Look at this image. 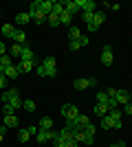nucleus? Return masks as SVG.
I'll list each match as a JSON object with an SVG mask.
<instances>
[{
  "instance_id": "f257e3e1",
  "label": "nucleus",
  "mask_w": 132,
  "mask_h": 147,
  "mask_svg": "<svg viewBox=\"0 0 132 147\" xmlns=\"http://www.w3.org/2000/svg\"><path fill=\"white\" fill-rule=\"evenodd\" d=\"M40 2H42V0L31 2V5H29V11H26V13H29V18L35 20V22H44V20H46V13L40 9Z\"/></svg>"
},
{
  "instance_id": "f03ea898",
  "label": "nucleus",
  "mask_w": 132,
  "mask_h": 147,
  "mask_svg": "<svg viewBox=\"0 0 132 147\" xmlns=\"http://www.w3.org/2000/svg\"><path fill=\"white\" fill-rule=\"evenodd\" d=\"M62 117L66 119V121H75V119L79 117V110H77L73 103H64L62 105Z\"/></svg>"
},
{
  "instance_id": "7ed1b4c3",
  "label": "nucleus",
  "mask_w": 132,
  "mask_h": 147,
  "mask_svg": "<svg viewBox=\"0 0 132 147\" xmlns=\"http://www.w3.org/2000/svg\"><path fill=\"white\" fill-rule=\"evenodd\" d=\"M90 86H97V79L95 77H77L75 79V90H86Z\"/></svg>"
},
{
  "instance_id": "20e7f679",
  "label": "nucleus",
  "mask_w": 132,
  "mask_h": 147,
  "mask_svg": "<svg viewBox=\"0 0 132 147\" xmlns=\"http://www.w3.org/2000/svg\"><path fill=\"white\" fill-rule=\"evenodd\" d=\"M38 64H40V59H38V57H33V59H29V61H20V64H16V68H18V73L22 75V73H31Z\"/></svg>"
},
{
  "instance_id": "39448f33",
  "label": "nucleus",
  "mask_w": 132,
  "mask_h": 147,
  "mask_svg": "<svg viewBox=\"0 0 132 147\" xmlns=\"http://www.w3.org/2000/svg\"><path fill=\"white\" fill-rule=\"evenodd\" d=\"M42 66L46 68V77H57V61L55 57H46L42 61Z\"/></svg>"
},
{
  "instance_id": "423d86ee",
  "label": "nucleus",
  "mask_w": 132,
  "mask_h": 147,
  "mask_svg": "<svg viewBox=\"0 0 132 147\" xmlns=\"http://www.w3.org/2000/svg\"><path fill=\"white\" fill-rule=\"evenodd\" d=\"M121 125H123L121 121H112L108 114H106V117H101V127H104V129H112V127L114 129H121Z\"/></svg>"
},
{
  "instance_id": "0eeeda50",
  "label": "nucleus",
  "mask_w": 132,
  "mask_h": 147,
  "mask_svg": "<svg viewBox=\"0 0 132 147\" xmlns=\"http://www.w3.org/2000/svg\"><path fill=\"white\" fill-rule=\"evenodd\" d=\"M101 64H104V66H110V64H112V51H110V46H104V49H101Z\"/></svg>"
},
{
  "instance_id": "6e6552de",
  "label": "nucleus",
  "mask_w": 132,
  "mask_h": 147,
  "mask_svg": "<svg viewBox=\"0 0 132 147\" xmlns=\"http://www.w3.org/2000/svg\"><path fill=\"white\" fill-rule=\"evenodd\" d=\"M114 101L121 103V105L130 103V92H128V90H117V92H114Z\"/></svg>"
},
{
  "instance_id": "1a4fd4ad",
  "label": "nucleus",
  "mask_w": 132,
  "mask_h": 147,
  "mask_svg": "<svg viewBox=\"0 0 132 147\" xmlns=\"http://www.w3.org/2000/svg\"><path fill=\"white\" fill-rule=\"evenodd\" d=\"M62 7H64V11H66V13H70L73 18H75V13L79 11V7H77V2H75V0H66V2H62Z\"/></svg>"
},
{
  "instance_id": "9d476101",
  "label": "nucleus",
  "mask_w": 132,
  "mask_h": 147,
  "mask_svg": "<svg viewBox=\"0 0 132 147\" xmlns=\"http://www.w3.org/2000/svg\"><path fill=\"white\" fill-rule=\"evenodd\" d=\"M9 105L13 108V112H18L20 108H22V99H20V92H18V90H13V94H11V101H9Z\"/></svg>"
},
{
  "instance_id": "9b49d317",
  "label": "nucleus",
  "mask_w": 132,
  "mask_h": 147,
  "mask_svg": "<svg viewBox=\"0 0 132 147\" xmlns=\"http://www.w3.org/2000/svg\"><path fill=\"white\" fill-rule=\"evenodd\" d=\"M13 44H20V46H24V42H26V33L22 29H16V33H13Z\"/></svg>"
},
{
  "instance_id": "f8f14e48",
  "label": "nucleus",
  "mask_w": 132,
  "mask_h": 147,
  "mask_svg": "<svg viewBox=\"0 0 132 147\" xmlns=\"http://www.w3.org/2000/svg\"><path fill=\"white\" fill-rule=\"evenodd\" d=\"M104 22H106V13H104V11H95L93 13V26H95V29H99Z\"/></svg>"
},
{
  "instance_id": "ddd939ff",
  "label": "nucleus",
  "mask_w": 132,
  "mask_h": 147,
  "mask_svg": "<svg viewBox=\"0 0 132 147\" xmlns=\"http://www.w3.org/2000/svg\"><path fill=\"white\" fill-rule=\"evenodd\" d=\"M33 57H35V55H33L31 46H26V44H24L22 51H20V61H29V59H33Z\"/></svg>"
},
{
  "instance_id": "4468645a",
  "label": "nucleus",
  "mask_w": 132,
  "mask_h": 147,
  "mask_svg": "<svg viewBox=\"0 0 132 147\" xmlns=\"http://www.w3.org/2000/svg\"><path fill=\"white\" fill-rule=\"evenodd\" d=\"M13 33H16V26L13 24H2V29H0V35L2 37H9V40H11Z\"/></svg>"
},
{
  "instance_id": "2eb2a0df",
  "label": "nucleus",
  "mask_w": 132,
  "mask_h": 147,
  "mask_svg": "<svg viewBox=\"0 0 132 147\" xmlns=\"http://www.w3.org/2000/svg\"><path fill=\"white\" fill-rule=\"evenodd\" d=\"M95 7L97 5H95L93 0H82V7H79V9H82L84 13H95Z\"/></svg>"
},
{
  "instance_id": "dca6fc26",
  "label": "nucleus",
  "mask_w": 132,
  "mask_h": 147,
  "mask_svg": "<svg viewBox=\"0 0 132 147\" xmlns=\"http://www.w3.org/2000/svg\"><path fill=\"white\" fill-rule=\"evenodd\" d=\"M5 127H18V117L16 114H5Z\"/></svg>"
},
{
  "instance_id": "f3484780",
  "label": "nucleus",
  "mask_w": 132,
  "mask_h": 147,
  "mask_svg": "<svg viewBox=\"0 0 132 147\" xmlns=\"http://www.w3.org/2000/svg\"><path fill=\"white\" fill-rule=\"evenodd\" d=\"M57 18H60V24H68V26H73V16H70V13L62 11Z\"/></svg>"
},
{
  "instance_id": "a211bd4d",
  "label": "nucleus",
  "mask_w": 132,
  "mask_h": 147,
  "mask_svg": "<svg viewBox=\"0 0 132 147\" xmlns=\"http://www.w3.org/2000/svg\"><path fill=\"white\" fill-rule=\"evenodd\" d=\"M68 37H70V42L79 40V37H82V31H79V26H68Z\"/></svg>"
},
{
  "instance_id": "6ab92c4d",
  "label": "nucleus",
  "mask_w": 132,
  "mask_h": 147,
  "mask_svg": "<svg viewBox=\"0 0 132 147\" xmlns=\"http://www.w3.org/2000/svg\"><path fill=\"white\" fill-rule=\"evenodd\" d=\"M108 112H110V110H108L106 103H95V114H97V117H106Z\"/></svg>"
},
{
  "instance_id": "aec40b11",
  "label": "nucleus",
  "mask_w": 132,
  "mask_h": 147,
  "mask_svg": "<svg viewBox=\"0 0 132 147\" xmlns=\"http://www.w3.org/2000/svg\"><path fill=\"white\" fill-rule=\"evenodd\" d=\"M18 68H16V66H7L5 68V79H16V77H18Z\"/></svg>"
},
{
  "instance_id": "412c9836",
  "label": "nucleus",
  "mask_w": 132,
  "mask_h": 147,
  "mask_svg": "<svg viewBox=\"0 0 132 147\" xmlns=\"http://www.w3.org/2000/svg\"><path fill=\"white\" fill-rule=\"evenodd\" d=\"M40 129H53V119L51 117H42L40 119Z\"/></svg>"
},
{
  "instance_id": "4be33fe9",
  "label": "nucleus",
  "mask_w": 132,
  "mask_h": 147,
  "mask_svg": "<svg viewBox=\"0 0 132 147\" xmlns=\"http://www.w3.org/2000/svg\"><path fill=\"white\" fill-rule=\"evenodd\" d=\"M40 9H42V11L49 16V13L53 11V0H42V2H40Z\"/></svg>"
},
{
  "instance_id": "5701e85b",
  "label": "nucleus",
  "mask_w": 132,
  "mask_h": 147,
  "mask_svg": "<svg viewBox=\"0 0 132 147\" xmlns=\"http://www.w3.org/2000/svg\"><path fill=\"white\" fill-rule=\"evenodd\" d=\"M35 138H38V143H46L49 141V129H38Z\"/></svg>"
},
{
  "instance_id": "b1692460",
  "label": "nucleus",
  "mask_w": 132,
  "mask_h": 147,
  "mask_svg": "<svg viewBox=\"0 0 132 147\" xmlns=\"http://www.w3.org/2000/svg\"><path fill=\"white\" fill-rule=\"evenodd\" d=\"M75 123H77V127L82 129V127H86V125H88L90 121H88V117H86V114H79V117L75 119Z\"/></svg>"
},
{
  "instance_id": "393cba45",
  "label": "nucleus",
  "mask_w": 132,
  "mask_h": 147,
  "mask_svg": "<svg viewBox=\"0 0 132 147\" xmlns=\"http://www.w3.org/2000/svg\"><path fill=\"white\" fill-rule=\"evenodd\" d=\"M13 90H16V88H9V90H5L2 94H0V101H2V103H9V101H11V94H13Z\"/></svg>"
},
{
  "instance_id": "a878e982",
  "label": "nucleus",
  "mask_w": 132,
  "mask_h": 147,
  "mask_svg": "<svg viewBox=\"0 0 132 147\" xmlns=\"http://www.w3.org/2000/svg\"><path fill=\"white\" fill-rule=\"evenodd\" d=\"M29 20H31V18H29V13H18V16H16V24H26V22H29Z\"/></svg>"
},
{
  "instance_id": "bb28decb",
  "label": "nucleus",
  "mask_w": 132,
  "mask_h": 147,
  "mask_svg": "<svg viewBox=\"0 0 132 147\" xmlns=\"http://www.w3.org/2000/svg\"><path fill=\"white\" fill-rule=\"evenodd\" d=\"M0 66H2V68H7V66H13V59H11V57H9V55L5 53V55H0Z\"/></svg>"
},
{
  "instance_id": "cd10ccee",
  "label": "nucleus",
  "mask_w": 132,
  "mask_h": 147,
  "mask_svg": "<svg viewBox=\"0 0 132 147\" xmlns=\"http://www.w3.org/2000/svg\"><path fill=\"white\" fill-rule=\"evenodd\" d=\"M20 51H22V46H20V44H13L11 49H9V57H20Z\"/></svg>"
},
{
  "instance_id": "c85d7f7f",
  "label": "nucleus",
  "mask_w": 132,
  "mask_h": 147,
  "mask_svg": "<svg viewBox=\"0 0 132 147\" xmlns=\"http://www.w3.org/2000/svg\"><path fill=\"white\" fill-rule=\"evenodd\" d=\"M29 138H31V134H29V129H20V132H18V141H20V143H26Z\"/></svg>"
},
{
  "instance_id": "c756f323",
  "label": "nucleus",
  "mask_w": 132,
  "mask_h": 147,
  "mask_svg": "<svg viewBox=\"0 0 132 147\" xmlns=\"http://www.w3.org/2000/svg\"><path fill=\"white\" fill-rule=\"evenodd\" d=\"M46 22H49V26H57L60 24V18H57L55 13H49V16H46Z\"/></svg>"
},
{
  "instance_id": "7c9ffc66",
  "label": "nucleus",
  "mask_w": 132,
  "mask_h": 147,
  "mask_svg": "<svg viewBox=\"0 0 132 147\" xmlns=\"http://www.w3.org/2000/svg\"><path fill=\"white\" fill-rule=\"evenodd\" d=\"M22 108H24L26 112H35V101H31V99H29V101H22Z\"/></svg>"
},
{
  "instance_id": "2f4dec72",
  "label": "nucleus",
  "mask_w": 132,
  "mask_h": 147,
  "mask_svg": "<svg viewBox=\"0 0 132 147\" xmlns=\"http://www.w3.org/2000/svg\"><path fill=\"white\" fill-rule=\"evenodd\" d=\"M108 99H110V97H108L106 92H97V103H106Z\"/></svg>"
},
{
  "instance_id": "473e14b6",
  "label": "nucleus",
  "mask_w": 132,
  "mask_h": 147,
  "mask_svg": "<svg viewBox=\"0 0 132 147\" xmlns=\"http://www.w3.org/2000/svg\"><path fill=\"white\" fill-rule=\"evenodd\" d=\"M35 73H38V75H40V77H46V68H44V66H42V61H40L38 66H35Z\"/></svg>"
},
{
  "instance_id": "72a5a7b5",
  "label": "nucleus",
  "mask_w": 132,
  "mask_h": 147,
  "mask_svg": "<svg viewBox=\"0 0 132 147\" xmlns=\"http://www.w3.org/2000/svg\"><path fill=\"white\" fill-rule=\"evenodd\" d=\"M82 129H84V134H86V136H95V127L90 125V123H88L86 127H82Z\"/></svg>"
},
{
  "instance_id": "f704fd0d",
  "label": "nucleus",
  "mask_w": 132,
  "mask_h": 147,
  "mask_svg": "<svg viewBox=\"0 0 132 147\" xmlns=\"http://www.w3.org/2000/svg\"><path fill=\"white\" fill-rule=\"evenodd\" d=\"M68 49L70 51H79L82 46H79V40H75V42H68Z\"/></svg>"
},
{
  "instance_id": "c9c22d12",
  "label": "nucleus",
  "mask_w": 132,
  "mask_h": 147,
  "mask_svg": "<svg viewBox=\"0 0 132 147\" xmlns=\"http://www.w3.org/2000/svg\"><path fill=\"white\" fill-rule=\"evenodd\" d=\"M53 145H55V147H64V138L55 136V138H53Z\"/></svg>"
},
{
  "instance_id": "e433bc0d",
  "label": "nucleus",
  "mask_w": 132,
  "mask_h": 147,
  "mask_svg": "<svg viewBox=\"0 0 132 147\" xmlns=\"http://www.w3.org/2000/svg\"><path fill=\"white\" fill-rule=\"evenodd\" d=\"M88 44H90V40H88L86 35H82V37H79V46H88Z\"/></svg>"
},
{
  "instance_id": "4c0bfd02",
  "label": "nucleus",
  "mask_w": 132,
  "mask_h": 147,
  "mask_svg": "<svg viewBox=\"0 0 132 147\" xmlns=\"http://www.w3.org/2000/svg\"><path fill=\"white\" fill-rule=\"evenodd\" d=\"M123 114H128V117L132 114V103H126V105H123Z\"/></svg>"
},
{
  "instance_id": "58836bf2",
  "label": "nucleus",
  "mask_w": 132,
  "mask_h": 147,
  "mask_svg": "<svg viewBox=\"0 0 132 147\" xmlns=\"http://www.w3.org/2000/svg\"><path fill=\"white\" fill-rule=\"evenodd\" d=\"M64 147H77L75 141H64Z\"/></svg>"
},
{
  "instance_id": "ea45409f",
  "label": "nucleus",
  "mask_w": 132,
  "mask_h": 147,
  "mask_svg": "<svg viewBox=\"0 0 132 147\" xmlns=\"http://www.w3.org/2000/svg\"><path fill=\"white\" fill-rule=\"evenodd\" d=\"M5 132H7V127H5V125H2V127H0V143L5 141Z\"/></svg>"
},
{
  "instance_id": "a19ab883",
  "label": "nucleus",
  "mask_w": 132,
  "mask_h": 147,
  "mask_svg": "<svg viewBox=\"0 0 132 147\" xmlns=\"http://www.w3.org/2000/svg\"><path fill=\"white\" fill-rule=\"evenodd\" d=\"M26 129H29V134H31V136L38 134V127H35V125H31V127H26Z\"/></svg>"
},
{
  "instance_id": "79ce46f5",
  "label": "nucleus",
  "mask_w": 132,
  "mask_h": 147,
  "mask_svg": "<svg viewBox=\"0 0 132 147\" xmlns=\"http://www.w3.org/2000/svg\"><path fill=\"white\" fill-rule=\"evenodd\" d=\"M55 136H57V132H55V129H49V141H53Z\"/></svg>"
},
{
  "instance_id": "37998d69",
  "label": "nucleus",
  "mask_w": 132,
  "mask_h": 147,
  "mask_svg": "<svg viewBox=\"0 0 132 147\" xmlns=\"http://www.w3.org/2000/svg\"><path fill=\"white\" fill-rule=\"evenodd\" d=\"M93 141H95V136H86V141H84V143H86V145H93Z\"/></svg>"
},
{
  "instance_id": "c03bdc74",
  "label": "nucleus",
  "mask_w": 132,
  "mask_h": 147,
  "mask_svg": "<svg viewBox=\"0 0 132 147\" xmlns=\"http://www.w3.org/2000/svg\"><path fill=\"white\" fill-rule=\"evenodd\" d=\"M0 55H5V42H0Z\"/></svg>"
},
{
  "instance_id": "a18cd8bd",
  "label": "nucleus",
  "mask_w": 132,
  "mask_h": 147,
  "mask_svg": "<svg viewBox=\"0 0 132 147\" xmlns=\"http://www.w3.org/2000/svg\"><path fill=\"white\" fill-rule=\"evenodd\" d=\"M0 88H5V77H0Z\"/></svg>"
},
{
  "instance_id": "49530a36",
  "label": "nucleus",
  "mask_w": 132,
  "mask_h": 147,
  "mask_svg": "<svg viewBox=\"0 0 132 147\" xmlns=\"http://www.w3.org/2000/svg\"><path fill=\"white\" fill-rule=\"evenodd\" d=\"M110 147H121V143H114V145H110Z\"/></svg>"
},
{
  "instance_id": "de8ad7c7",
  "label": "nucleus",
  "mask_w": 132,
  "mask_h": 147,
  "mask_svg": "<svg viewBox=\"0 0 132 147\" xmlns=\"http://www.w3.org/2000/svg\"><path fill=\"white\" fill-rule=\"evenodd\" d=\"M121 147H126V143H121Z\"/></svg>"
}]
</instances>
